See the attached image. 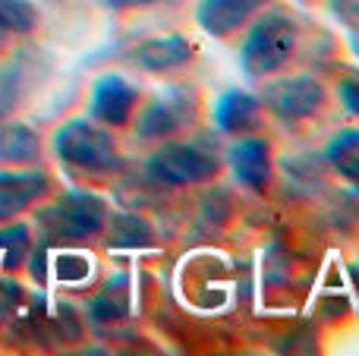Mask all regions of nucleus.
Masks as SVG:
<instances>
[{"label":"nucleus","instance_id":"20e7f679","mask_svg":"<svg viewBox=\"0 0 359 356\" xmlns=\"http://www.w3.org/2000/svg\"><path fill=\"white\" fill-rule=\"evenodd\" d=\"M111 88H114V95L107 92V85L98 88V98H95V111H98L104 120H123V111H126V104H130V98L123 95V85H120L117 79H114Z\"/></svg>","mask_w":359,"mask_h":356},{"label":"nucleus","instance_id":"7ed1b4c3","mask_svg":"<svg viewBox=\"0 0 359 356\" xmlns=\"http://www.w3.org/2000/svg\"><path fill=\"white\" fill-rule=\"evenodd\" d=\"M35 151V139L22 126H10L0 132V161H22L25 155Z\"/></svg>","mask_w":359,"mask_h":356},{"label":"nucleus","instance_id":"39448f33","mask_svg":"<svg viewBox=\"0 0 359 356\" xmlns=\"http://www.w3.org/2000/svg\"><path fill=\"white\" fill-rule=\"evenodd\" d=\"M0 22L13 29H29L32 25V6L25 0H0Z\"/></svg>","mask_w":359,"mask_h":356},{"label":"nucleus","instance_id":"f03ea898","mask_svg":"<svg viewBox=\"0 0 359 356\" xmlns=\"http://www.w3.org/2000/svg\"><path fill=\"white\" fill-rule=\"evenodd\" d=\"M41 186V177L35 174H0V218L16 214L25 202Z\"/></svg>","mask_w":359,"mask_h":356},{"label":"nucleus","instance_id":"423d86ee","mask_svg":"<svg viewBox=\"0 0 359 356\" xmlns=\"http://www.w3.org/2000/svg\"><path fill=\"white\" fill-rule=\"evenodd\" d=\"M265 167V155L259 145H240L236 149V174H243L246 180H252V170Z\"/></svg>","mask_w":359,"mask_h":356},{"label":"nucleus","instance_id":"f257e3e1","mask_svg":"<svg viewBox=\"0 0 359 356\" xmlns=\"http://www.w3.org/2000/svg\"><path fill=\"white\" fill-rule=\"evenodd\" d=\"M60 151L69 158V161L79 164H95L101 155H104V139L95 136L88 126L73 123L69 130L60 132Z\"/></svg>","mask_w":359,"mask_h":356}]
</instances>
